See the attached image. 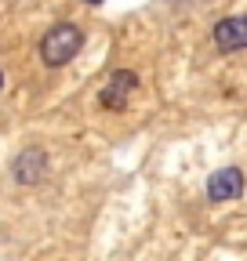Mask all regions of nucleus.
Wrapping results in <instances>:
<instances>
[{"label":"nucleus","instance_id":"obj_1","mask_svg":"<svg viewBox=\"0 0 247 261\" xmlns=\"http://www.w3.org/2000/svg\"><path fill=\"white\" fill-rule=\"evenodd\" d=\"M84 47V33L80 25L73 22H58L44 33L40 40V62L47 65V69H62V65H69L77 58V51Z\"/></svg>","mask_w":247,"mask_h":261},{"label":"nucleus","instance_id":"obj_2","mask_svg":"<svg viewBox=\"0 0 247 261\" xmlns=\"http://www.w3.org/2000/svg\"><path fill=\"white\" fill-rule=\"evenodd\" d=\"M44 174H47V152H44L40 145L22 149V152L15 156V163H11V178H15L18 185H40Z\"/></svg>","mask_w":247,"mask_h":261},{"label":"nucleus","instance_id":"obj_3","mask_svg":"<svg viewBox=\"0 0 247 261\" xmlns=\"http://www.w3.org/2000/svg\"><path fill=\"white\" fill-rule=\"evenodd\" d=\"M243 196V171L240 167H222L207 178V200L211 203H229Z\"/></svg>","mask_w":247,"mask_h":261},{"label":"nucleus","instance_id":"obj_4","mask_svg":"<svg viewBox=\"0 0 247 261\" xmlns=\"http://www.w3.org/2000/svg\"><path fill=\"white\" fill-rule=\"evenodd\" d=\"M135 87H138V76H135L131 69H116V73L109 76V84L102 87L98 102H102L106 109H128V98L135 94Z\"/></svg>","mask_w":247,"mask_h":261},{"label":"nucleus","instance_id":"obj_5","mask_svg":"<svg viewBox=\"0 0 247 261\" xmlns=\"http://www.w3.org/2000/svg\"><path fill=\"white\" fill-rule=\"evenodd\" d=\"M214 47L218 51H243L247 47V15H229V18H222L218 25H214Z\"/></svg>","mask_w":247,"mask_h":261},{"label":"nucleus","instance_id":"obj_6","mask_svg":"<svg viewBox=\"0 0 247 261\" xmlns=\"http://www.w3.org/2000/svg\"><path fill=\"white\" fill-rule=\"evenodd\" d=\"M84 4H102V0H84Z\"/></svg>","mask_w":247,"mask_h":261},{"label":"nucleus","instance_id":"obj_7","mask_svg":"<svg viewBox=\"0 0 247 261\" xmlns=\"http://www.w3.org/2000/svg\"><path fill=\"white\" fill-rule=\"evenodd\" d=\"M0 87H4V76H0Z\"/></svg>","mask_w":247,"mask_h":261}]
</instances>
